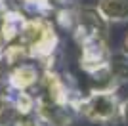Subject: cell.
I'll use <instances>...</instances> for the list:
<instances>
[{
	"label": "cell",
	"mask_w": 128,
	"mask_h": 126,
	"mask_svg": "<svg viewBox=\"0 0 128 126\" xmlns=\"http://www.w3.org/2000/svg\"><path fill=\"white\" fill-rule=\"evenodd\" d=\"M78 111L92 122L109 124L113 120H120V101L113 90H98L88 98L80 100Z\"/></svg>",
	"instance_id": "6da1fadb"
},
{
	"label": "cell",
	"mask_w": 128,
	"mask_h": 126,
	"mask_svg": "<svg viewBox=\"0 0 128 126\" xmlns=\"http://www.w3.org/2000/svg\"><path fill=\"white\" fill-rule=\"evenodd\" d=\"M96 10L107 23L128 21V0H100Z\"/></svg>",
	"instance_id": "7a4b0ae2"
},
{
	"label": "cell",
	"mask_w": 128,
	"mask_h": 126,
	"mask_svg": "<svg viewBox=\"0 0 128 126\" xmlns=\"http://www.w3.org/2000/svg\"><path fill=\"white\" fill-rule=\"evenodd\" d=\"M36 80H38V73H36V69L31 67V65H21V67L16 69V71L12 73V76H10V84L17 90V92L29 90L31 86L36 84Z\"/></svg>",
	"instance_id": "3957f363"
},
{
	"label": "cell",
	"mask_w": 128,
	"mask_h": 126,
	"mask_svg": "<svg viewBox=\"0 0 128 126\" xmlns=\"http://www.w3.org/2000/svg\"><path fill=\"white\" fill-rule=\"evenodd\" d=\"M120 120L124 124H128V100H124L120 103Z\"/></svg>",
	"instance_id": "277c9868"
},
{
	"label": "cell",
	"mask_w": 128,
	"mask_h": 126,
	"mask_svg": "<svg viewBox=\"0 0 128 126\" xmlns=\"http://www.w3.org/2000/svg\"><path fill=\"white\" fill-rule=\"evenodd\" d=\"M126 52H128V36H126Z\"/></svg>",
	"instance_id": "5b68a950"
}]
</instances>
